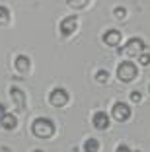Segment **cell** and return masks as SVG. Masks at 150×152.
Returning <instances> with one entry per match:
<instances>
[{
    "instance_id": "obj_1",
    "label": "cell",
    "mask_w": 150,
    "mask_h": 152,
    "mask_svg": "<svg viewBox=\"0 0 150 152\" xmlns=\"http://www.w3.org/2000/svg\"><path fill=\"white\" fill-rule=\"evenodd\" d=\"M31 133L35 137H39V139H49L55 133V123L51 119H47V117H37L31 123Z\"/></svg>"
},
{
    "instance_id": "obj_2",
    "label": "cell",
    "mask_w": 150,
    "mask_h": 152,
    "mask_svg": "<svg viewBox=\"0 0 150 152\" xmlns=\"http://www.w3.org/2000/svg\"><path fill=\"white\" fill-rule=\"evenodd\" d=\"M117 78L121 82H127V84L135 80L137 78V66H135V63H131V61L119 63V66H117Z\"/></svg>"
},
{
    "instance_id": "obj_3",
    "label": "cell",
    "mask_w": 150,
    "mask_h": 152,
    "mask_svg": "<svg viewBox=\"0 0 150 152\" xmlns=\"http://www.w3.org/2000/svg\"><path fill=\"white\" fill-rule=\"evenodd\" d=\"M144 41L140 39V37H132V39L127 41V45H125V49H119V53H127V57H135V55H140L144 53Z\"/></svg>"
},
{
    "instance_id": "obj_4",
    "label": "cell",
    "mask_w": 150,
    "mask_h": 152,
    "mask_svg": "<svg viewBox=\"0 0 150 152\" xmlns=\"http://www.w3.org/2000/svg\"><path fill=\"white\" fill-rule=\"evenodd\" d=\"M49 103L55 105V107H62L68 103V92L64 88H55L51 94H49Z\"/></svg>"
},
{
    "instance_id": "obj_5",
    "label": "cell",
    "mask_w": 150,
    "mask_h": 152,
    "mask_svg": "<svg viewBox=\"0 0 150 152\" xmlns=\"http://www.w3.org/2000/svg\"><path fill=\"white\" fill-rule=\"evenodd\" d=\"M111 115H113L115 121H127L129 117H131V107H129L125 102H117L113 103V107H111Z\"/></svg>"
},
{
    "instance_id": "obj_6",
    "label": "cell",
    "mask_w": 150,
    "mask_h": 152,
    "mask_svg": "<svg viewBox=\"0 0 150 152\" xmlns=\"http://www.w3.org/2000/svg\"><path fill=\"white\" fill-rule=\"evenodd\" d=\"M76 26H78V16H66L64 20L61 22L59 29H61V35L62 37H68L76 31Z\"/></svg>"
},
{
    "instance_id": "obj_7",
    "label": "cell",
    "mask_w": 150,
    "mask_h": 152,
    "mask_svg": "<svg viewBox=\"0 0 150 152\" xmlns=\"http://www.w3.org/2000/svg\"><path fill=\"white\" fill-rule=\"evenodd\" d=\"M10 96H12V102L16 103L18 111H23V109H26V94H23L18 86H12V88H10Z\"/></svg>"
},
{
    "instance_id": "obj_8",
    "label": "cell",
    "mask_w": 150,
    "mask_h": 152,
    "mask_svg": "<svg viewBox=\"0 0 150 152\" xmlns=\"http://www.w3.org/2000/svg\"><path fill=\"white\" fill-rule=\"evenodd\" d=\"M102 41L107 45V47H117L121 43V31L119 29H107L102 35Z\"/></svg>"
},
{
    "instance_id": "obj_9",
    "label": "cell",
    "mask_w": 150,
    "mask_h": 152,
    "mask_svg": "<svg viewBox=\"0 0 150 152\" xmlns=\"http://www.w3.org/2000/svg\"><path fill=\"white\" fill-rule=\"evenodd\" d=\"M92 123H94L96 129L105 131L107 127H109V115H107L105 111H96V113H94V117H92Z\"/></svg>"
},
{
    "instance_id": "obj_10",
    "label": "cell",
    "mask_w": 150,
    "mask_h": 152,
    "mask_svg": "<svg viewBox=\"0 0 150 152\" xmlns=\"http://www.w3.org/2000/svg\"><path fill=\"white\" fill-rule=\"evenodd\" d=\"M0 125H2V129L6 131H14L16 127H18V119H16V115H12V113H2L0 115Z\"/></svg>"
},
{
    "instance_id": "obj_11",
    "label": "cell",
    "mask_w": 150,
    "mask_h": 152,
    "mask_svg": "<svg viewBox=\"0 0 150 152\" xmlns=\"http://www.w3.org/2000/svg\"><path fill=\"white\" fill-rule=\"evenodd\" d=\"M14 68L18 72H27L31 68V61L27 55H18L16 57V61H14Z\"/></svg>"
},
{
    "instance_id": "obj_12",
    "label": "cell",
    "mask_w": 150,
    "mask_h": 152,
    "mask_svg": "<svg viewBox=\"0 0 150 152\" xmlns=\"http://www.w3.org/2000/svg\"><path fill=\"white\" fill-rule=\"evenodd\" d=\"M100 150V142L96 139H86L84 142V152H97Z\"/></svg>"
},
{
    "instance_id": "obj_13",
    "label": "cell",
    "mask_w": 150,
    "mask_h": 152,
    "mask_svg": "<svg viewBox=\"0 0 150 152\" xmlns=\"http://www.w3.org/2000/svg\"><path fill=\"white\" fill-rule=\"evenodd\" d=\"M8 22H10V10L0 4V26H6Z\"/></svg>"
},
{
    "instance_id": "obj_14",
    "label": "cell",
    "mask_w": 150,
    "mask_h": 152,
    "mask_svg": "<svg viewBox=\"0 0 150 152\" xmlns=\"http://www.w3.org/2000/svg\"><path fill=\"white\" fill-rule=\"evenodd\" d=\"M88 2H90V0H66V4L70 6V8H74V10L86 8V6H88Z\"/></svg>"
},
{
    "instance_id": "obj_15",
    "label": "cell",
    "mask_w": 150,
    "mask_h": 152,
    "mask_svg": "<svg viewBox=\"0 0 150 152\" xmlns=\"http://www.w3.org/2000/svg\"><path fill=\"white\" fill-rule=\"evenodd\" d=\"M107 78H109V72H107V70H97L96 72V80L100 82V84H105Z\"/></svg>"
},
{
    "instance_id": "obj_16",
    "label": "cell",
    "mask_w": 150,
    "mask_h": 152,
    "mask_svg": "<svg viewBox=\"0 0 150 152\" xmlns=\"http://www.w3.org/2000/svg\"><path fill=\"white\" fill-rule=\"evenodd\" d=\"M138 63H140L142 66H148V64H150V53H148V51H144V53L138 55Z\"/></svg>"
},
{
    "instance_id": "obj_17",
    "label": "cell",
    "mask_w": 150,
    "mask_h": 152,
    "mask_svg": "<svg viewBox=\"0 0 150 152\" xmlns=\"http://www.w3.org/2000/svg\"><path fill=\"white\" fill-rule=\"evenodd\" d=\"M113 16H115V18H117V20H123L125 16H127V10H125L123 6H117V8L113 10Z\"/></svg>"
},
{
    "instance_id": "obj_18",
    "label": "cell",
    "mask_w": 150,
    "mask_h": 152,
    "mask_svg": "<svg viewBox=\"0 0 150 152\" xmlns=\"http://www.w3.org/2000/svg\"><path fill=\"white\" fill-rule=\"evenodd\" d=\"M131 102H132V103H140V102H142V96H140V92H138V90L131 92Z\"/></svg>"
},
{
    "instance_id": "obj_19",
    "label": "cell",
    "mask_w": 150,
    "mask_h": 152,
    "mask_svg": "<svg viewBox=\"0 0 150 152\" xmlns=\"http://www.w3.org/2000/svg\"><path fill=\"white\" fill-rule=\"evenodd\" d=\"M115 152H132V150H131V148L127 146V144H119V146H117V150H115Z\"/></svg>"
},
{
    "instance_id": "obj_20",
    "label": "cell",
    "mask_w": 150,
    "mask_h": 152,
    "mask_svg": "<svg viewBox=\"0 0 150 152\" xmlns=\"http://www.w3.org/2000/svg\"><path fill=\"white\" fill-rule=\"evenodd\" d=\"M2 113H6V105L4 103H0V115H2Z\"/></svg>"
},
{
    "instance_id": "obj_21",
    "label": "cell",
    "mask_w": 150,
    "mask_h": 152,
    "mask_svg": "<svg viewBox=\"0 0 150 152\" xmlns=\"http://www.w3.org/2000/svg\"><path fill=\"white\" fill-rule=\"evenodd\" d=\"M33 152H43V150H33Z\"/></svg>"
},
{
    "instance_id": "obj_22",
    "label": "cell",
    "mask_w": 150,
    "mask_h": 152,
    "mask_svg": "<svg viewBox=\"0 0 150 152\" xmlns=\"http://www.w3.org/2000/svg\"><path fill=\"white\" fill-rule=\"evenodd\" d=\"M148 92H150V86H148Z\"/></svg>"
},
{
    "instance_id": "obj_23",
    "label": "cell",
    "mask_w": 150,
    "mask_h": 152,
    "mask_svg": "<svg viewBox=\"0 0 150 152\" xmlns=\"http://www.w3.org/2000/svg\"><path fill=\"white\" fill-rule=\"evenodd\" d=\"M137 152H140V150H137Z\"/></svg>"
}]
</instances>
